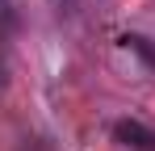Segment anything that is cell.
<instances>
[{
	"mask_svg": "<svg viewBox=\"0 0 155 151\" xmlns=\"http://www.w3.org/2000/svg\"><path fill=\"white\" fill-rule=\"evenodd\" d=\"M113 139L130 151H155V130L151 126H143L138 118H122V122H113Z\"/></svg>",
	"mask_w": 155,
	"mask_h": 151,
	"instance_id": "obj_1",
	"label": "cell"
},
{
	"mask_svg": "<svg viewBox=\"0 0 155 151\" xmlns=\"http://www.w3.org/2000/svg\"><path fill=\"white\" fill-rule=\"evenodd\" d=\"M122 46H126V50H134V55H138L147 67H155V46L147 42V38H138V34H126V38H122Z\"/></svg>",
	"mask_w": 155,
	"mask_h": 151,
	"instance_id": "obj_2",
	"label": "cell"
}]
</instances>
